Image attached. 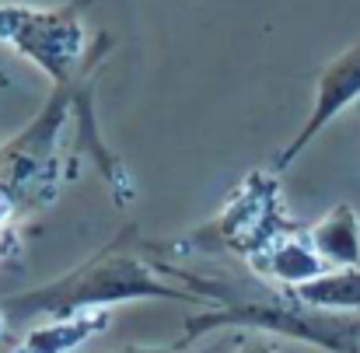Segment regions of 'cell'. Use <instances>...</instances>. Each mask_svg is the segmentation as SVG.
I'll list each match as a JSON object with an SVG mask.
<instances>
[{
	"label": "cell",
	"mask_w": 360,
	"mask_h": 353,
	"mask_svg": "<svg viewBox=\"0 0 360 353\" xmlns=\"http://www.w3.org/2000/svg\"><path fill=\"white\" fill-rule=\"evenodd\" d=\"M175 290L154 283L147 273H140L133 262H105L95 266L88 273L70 276L60 287H49L42 297H28V301H14L11 308H35V312H49V315H77L88 308H102L109 301H129V297H172Z\"/></svg>",
	"instance_id": "1"
},
{
	"label": "cell",
	"mask_w": 360,
	"mask_h": 353,
	"mask_svg": "<svg viewBox=\"0 0 360 353\" xmlns=\"http://www.w3.org/2000/svg\"><path fill=\"white\" fill-rule=\"evenodd\" d=\"M0 39L18 46L53 77H63L81 56V25L70 11L0 7Z\"/></svg>",
	"instance_id": "2"
},
{
	"label": "cell",
	"mask_w": 360,
	"mask_h": 353,
	"mask_svg": "<svg viewBox=\"0 0 360 353\" xmlns=\"http://www.w3.org/2000/svg\"><path fill=\"white\" fill-rule=\"evenodd\" d=\"M360 98V42L354 49H347L333 67H326V74L319 77V91H315V113L308 119V126L301 129V136L290 143V150L280 154V165L294 161L301 154V147L329 122L333 116H340L347 105H354Z\"/></svg>",
	"instance_id": "3"
},
{
	"label": "cell",
	"mask_w": 360,
	"mask_h": 353,
	"mask_svg": "<svg viewBox=\"0 0 360 353\" xmlns=\"http://www.w3.org/2000/svg\"><path fill=\"white\" fill-rule=\"evenodd\" d=\"M255 269L262 266L273 280L290 283V287H304L311 280H319L322 273H329V266L322 262V255L315 252L308 235H283L276 241H269L259 255H252Z\"/></svg>",
	"instance_id": "4"
},
{
	"label": "cell",
	"mask_w": 360,
	"mask_h": 353,
	"mask_svg": "<svg viewBox=\"0 0 360 353\" xmlns=\"http://www.w3.org/2000/svg\"><path fill=\"white\" fill-rule=\"evenodd\" d=\"M311 245L322 255V262L329 269H350L360 266V217L350 203L333 207L311 231Z\"/></svg>",
	"instance_id": "5"
},
{
	"label": "cell",
	"mask_w": 360,
	"mask_h": 353,
	"mask_svg": "<svg viewBox=\"0 0 360 353\" xmlns=\"http://www.w3.org/2000/svg\"><path fill=\"white\" fill-rule=\"evenodd\" d=\"M105 326H109L105 308H88L70 319H53V322L32 329L25 336V343L18 347V353H70L81 343H88L91 336H98Z\"/></svg>",
	"instance_id": "6"
},
{
	"label": "cell",
	"mask_w": 360,
	"mask_h": 353,
	"mask_svg": "<svg viewBox=\"0 0 360 353\" xmlns=\"http://www.w3.org/2000/svg\"><path fill=\"white\" fill-rule=\"evenodd\" d=\"M301 304L319 312H360V266L329 269L319 280L294 290Z\"/></svg>",
	"instance_id": "7"
},
{
	"label": "cell",
	"mask_w": 360,
	"mask_h": 353,
	"mask_svg": "<svg viewBox=\"0 0 360 353\" xmlns=\"http://www.w3.org/2000/svg\"><path fill=\"white\" fill-rule=\"evenodd\" d=\"M7 217H11V200H7V193L0 189V231H4V224H7Z\"/></svg>",
	"instance_id": "8"
},
{
	"label": "cell",
	"mask_w": 360,
	"mask_h": 353,
	"mask_svg": "<svg viewBox=\"0 0 360 353\" xmlns=\"http://www.w3.org/2000/svg\"><path fill=\"white\" fill-rule=\"evenodd\" d=\"M241 353H273V350H269V347H245Z\"/></svg>",
	"instance_id": "9"
},
{
	"label": "cell",
	"mask_w": 360,
	"mask_h": 353,
	"mask_svg": "<svg viewBox=\"0 0 360 353\" xmlns=\"http://www.w3.org/2000/svg\"><path fill=\"white\" fill-rule=\"evenodd\" d=\"M122 353H168V350H122ZM196 353H210V350H196Z\"/></svg>",
	"instance_id": "10"
},
{
	"label": "cell",
	"mask_w": 360,
	"mask_h": 353,
	"mask_svg": "<svg viewBox=\"0 0 360 353\" xmlns=\"http://www.w3.org/2000/svg\"><path fill=\"white\" fill-rule=\"evenodd\" d=\"M4 329H7V322H4V315H0V336H4Z\"/></svg>",
	"instance_id": "11"
}]
</instances>
